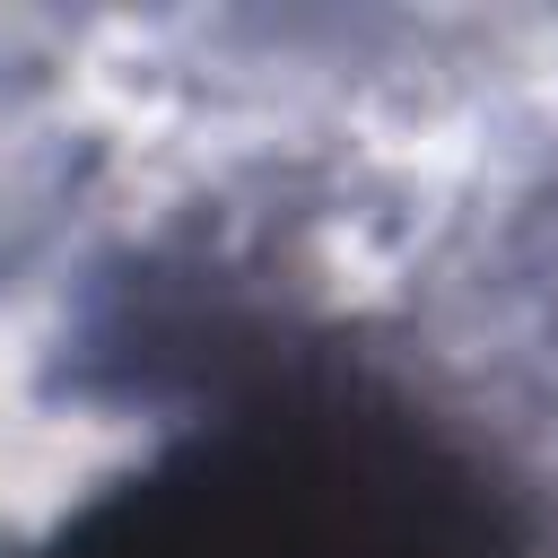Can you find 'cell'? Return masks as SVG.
I'll list each match as a JSON object with an SVG mask.
<instances>
[{"label":"cell","instance_id":"1","mask_svg":"<svg viewBox=\"0 0 558 558\" xmlns=\"http://www.w3.org/2000/svg\"><path fill=\"white\" fill-rule=\"evenodd\" d=\"M17 558H532V523L418 410L288 384L192 427Z\"/></svg>","mask_w":558,"mask_h":558}]
</instances>
